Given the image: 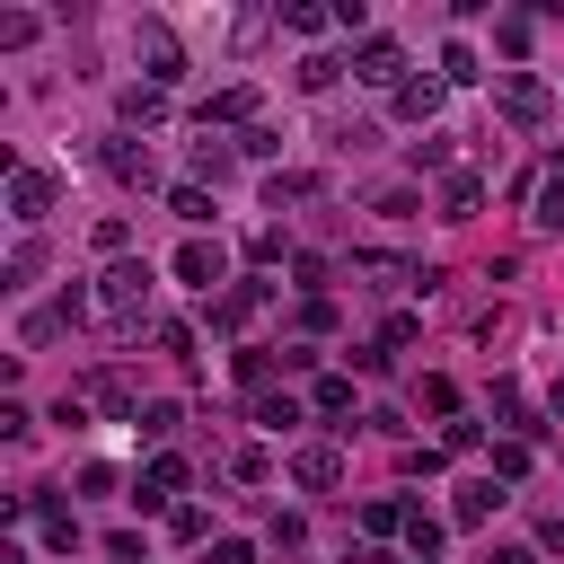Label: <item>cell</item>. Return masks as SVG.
<instances>
[{
  "instance_id": "6da1fadb",
  "label": "cell",
  "mask_w": 564,
  "mask_h": 564,
  "mask_svg": "<svg viewBox=\"0 0 564 564\" xmlns=\"http://www.w3.org/2000/svg\"><path fill=\"white\" fill-rule=\"evenodd\" d=\"M88 308L106 317V326H141V308H150V264H106L97 273V291H88Z\"/></svg>"
},
{
  "instance_id": "7a4b0ae2",
  "label": "cell",
  "mask_w": 564,
  "mask_h": 564,
  "mask_svg": "<svg viewBox=\"0 0 564 564\" xmlns=\"http://www.w3.org/2000/svg\"><path fill=\"white\" fill-rule=\"evenodd\" d=\"M494 106H502V123L538 132V123H546V79H538V70H494Z\"/></svg>"
},
{
  "instance_id": "3957f363",
  "label": "cell",
  "mask_w": 564,
  "mask_h": 564,
  "mask_svg": "<svg viewBox=\"0 0 564 564\" xmlns=\"http://www.w3.org/2000/svg\"><path fill=\"white\" fill-rule=\"evenodd\" d=\"M132 53L150 62V88H176V79H185V53H176V35H167L159 18H141V26H132Z\"/></svg>"
},
{
  "instance_id": "277c9868",
  "label": "cell",
  "mask_w": 564,
  "mask_h": 564,
  "mask_svg": "<svg viewBox=\"0 0 564 564\" xmlns=\"http://www.w3.org/2000/svg\"><path fill=\"white\" fill-rule=\"evenodd\" d=\"M352 79H370V88H388V97H397V79H405L397 35H361V44H352Z\"/></svg>"
},
{
  "instance_id": "5b68a950",
  "label": "cell",
  "mask_w": 564,
  "mask_h": 564,
  "mask_svg": "<svg viewBox=\"0 0 564 564\" xmlns=\"http://www.w3.org/2000/svg\"><path fill=\"white\" fill-rule=\"evenodd\" d=\"M97 159H106V176H115V185H159V159H150V141H132V132H115Z\"/></svg>"
},
{
  "instance_id": "8992f818",
  "label": "cell",
  "mask_w": 564,
  "mask_h": 564,
  "mask_svg": "<svg viewBox=\"0 0 564 564\" xmlns=\"http://www.w3.org/2000/svg\"><path fill=\"white\" fill-rule=\"evenodd\" d=\"M352 282H370V291H405V282H423V291H432V273L405 264V256H352Z\"/></svg>"
},
{
  "instance_id": "52a82bcc",
  "label": "cell",
  "mask_w": 564,
  "mask_h": 564,
  "mask_svg": "<svg viewBox=\"0 0 564 564\" xmlns=\"http://www.w3.org/2000/svg\"><path fill=\"white\" fill-rule=\"evenodd\" d=\"M264 300H273V282H229V291L212 300V326H220V335H238V326H247Z\"/></svg>"
},
{
  "instance_id": "ba28073f",
  "label": "cell",
  "mask_w": 564,
  "mask_h": 564,
  "mask_svg": "<svg viewBox=\"0 0 564 564\" xmlns=\"http://www.w3.org/2000/svg\"><path fill=\"white\" fill-rule=\"evenodd\" d=\"M9 212H18V220H44V212H53V176H44V167H9Z\"/></svg>"
},
{
  "instance_id": "9c48e42d",
  "label": "cell",
  "mask_w": 564,
  "mask_h": 564,
  "mask_svg": "<svg viewBox=\"0 0 564 564\" xmlns=\"http://www.w3.org/2000/svg\"><path fill=\"white\" fill-rule=\"evenodd\" d=\"M79 397H88V405H106V414H132V423H141V397H132V379H123V370H88V379H79Z\"/></svg>"
},
{
  "instance_id": "30bf717a",
  "label": "cell",
  "mask_w": 564,
  "mask_h": 564,
  "mask_svg": "<svg viewBox=\"0 0 564 564\" xmlns=\"http://www.w3.org/2000/svg\"><path fill=\"white\" fill-rule=\"evenodd\" d=\"M291 476H300L308 494H326V485H344V449H335V441H308V449L291 458Z\"/></svg>"
},
{
  "instance_id": "8fae6325",
  "label": "cell",
  "mask_w": 564,
  "mask_h": 564,
  "mask_svg": "<svg viewBox=\"0 0 564 564\" xmlns=\"http://www.w3.org/2000/svg\"><path fill=\"white\" fill-rule=\"evenodd\" d=\"M388 106H397V123H432V115H441V79H423V70H414V79H397V97H388Z\"/></svg>"
},
{
  "instance_id": "7c38bea8",
  "label": "cell",
  "mask_w": 564,
  "mask_h": 564,
  "mask_svg": "<svg viewBox=\"0 0 564 564\" xmlns=\"http://www.w3.org/2000/svg\"><path fill=\"white\" fill-rule=\"evenodd\" d=\"M185 476H194V467H185L176 449H159V458L141 467V494H132V502H167V494H185Z\"/></svg>"
},
{
  "instance_id": "4fadbf2b",
  "label": "cell",
  "mask_w": 564,
  "mask_h": 564,
  "mask_svg": "<svg viewBox=\"0 0 564 564\" xmlns=\"http://www.w3.org/2000/svg\"><path fill=\"white\" fill-rule=\"evenodd\" d=\"M494 414L511 423V441H538V432H546V423H538V405H529V397H520L511 379H494Z\"/></svg>"
},
{
  "instance_id": "5bb4252c",
  "label": "cell",
  "mask_w": 564,
  "mask_h": 564,
  "mask_svg": "<svg viewBox=\"0 0 564 564\" xmlns=\"http://www.w3.org/2000/svg\"><path fill=\"white\" fill-rule=\"evenodd\" d=\"M176 282H194V291H212V282H220V247H203V238H185V247H176Z\"/></svg>"
},
{
  "instance_id": "9a60e30c",
  "label": "cell",
  "mask_w": 564,
  "mask_h": 564,
  "mask_svg": "<svg viewBox=\"0 0 564 564\" xmlns=\"http://www.w3.org/2000/svg\"><path fill=\"white\" fill-rule=\"evenodd\" d=\"M26 511H35V520H44V546H62V555H70V546H79V520H70V511H62V502H53V494H26Z\"/></svg>"
},
{
  "instance_id": "2e32d148",
  "label": "cell",
  "mask_w": 564,
  "mask_h": 564,
  "mask_svg": "<svg viewBox=\"0 0 564 564\" xmlns=\"http://www.w3.org/2000/svg\"><path fill=\"white\" fill-rule=\"evenodd\" d=\"M476 203H485V176H467V167H458V176L441 185V220H476Z\"/></svg>"
},
{
  "instance_id": "e0dca14e",
  "label": "cell",
  "mask_w": 564,
  "mask_h": 564,
  "mask_svg": "<svg viewBox=\"0 0 564 564\" xmlns=\"http://www.w3.org/2000/svg\"><path fill=\"white\" fill-rule=\"evenodd\" d=\"M159 115H167V88L132 79V88H123V123H159Z\"/></svg>"
},
{
  "instance_id": "ac0fdd59",
  "label": "cell",
  "mask_w": 564,
  "mask_h": 564,
  "mask_svg": "<svg viewBox=\"0 0 564 564\" xmlns=\"http://www.w3.org/2000/svg\"><path fill=\"white\" fill-rule=\"evenodd\" d=\"M247 115H256V88H220V97L203 106V132H212V123H247Z\"/></svg>"
},
{
  "instance_id": "d6986e66",
  "label": "cell",
  "mask_w": 564,
  "mask_h": 564,
  "mask_svg": "<svg viewBox=\"0 0 564 564\" xmlns=\"http://www.w3.org/2000/svg\"><path fill=\"white\" fill-rule=\"evenodd\" d=\"M308 405H317L326 423H344V414H352V379H335V370H326V379L308 388Z\"/></svg>"
},
{
  "instance_id": "ffe728a7",
  "label": "cell",
  "mask_w": 564,
  "mask_h": 564,
  "mask_svg": "<svg viewBox=\"0 0 564 564\" xmlns=\"http://www.w3.org/2000/svg\"><path fill=\"white\" fill-rule=\"evenodd\" d=\"M538 229H564V159L538 176Z\"/></svg>"
},
{
  "instance_id": "44dd1931",
  "label": "cell",
  "mask_w": 564,
  "mask_h": 564,
  "mask_svg": "<svg viewBox=\"0 0 564 564\" xmlns=\"http://www.w3.org/2000/svg\"><path fill=\"white\" fill-rule=\"evenodd\" d=\"M529 35H538L529 9H502V18H494V44H502V53H529Z\"/></svg>"
},
{
  "instance_id": "7402d4cb",
  "label": "cell",
  "mask_w": 564,
  "mask_h": 564,
  "mask_svg": "<svg viewBox=\"0 0 564 564\" xmlns=\"http://www.w3.org/2000/svg\"><path fill=\"white\" fill-rule=\"evenodd\" d=\"M317 194H326L317 176H273V185H264V212H282V203H317Z\"/></svg>"
},
{
  "instance_id": "603a6c76",
  "label": "cell",
  "mask_w": 564,
  "mask_h": 564,
  "mask_svg": "<svg viewBox=\"0 0 564 564\" xmlns=\"http://www.w3.org/2000/svg\"><path fill=\"white\" fill-rule=\"evenodd\" d=\"M229 159H238V150H229V141H212V132H203V141H194V176H212V185H220V176H229Z\"/></svg>"
},
{
  "instance_id": "cb8c5ba5",
  "label": "cell",
  "mask_w": 564,
  "mask_h": 564,
  "mask_svg": "<svg viewBox=\"0 0 564 564\" xmlns=\"http://www.w3.org/2000/svg\"><path fill=\"white\" fill-rule=\"evenodd\" d=\"M167 212H176V220H194V229H203V220H212V194H203V185H167Z\"/></svg>"
},
{
  "instance_id": "d4e9b609",
  "label": "cell",
  "mask_w": 564,
  "mask_h": 564,
  "mask_svg": "<svg viewBox=\"0 0 564 564\" xmlns=\"http://www.w3.org/2000/svg\"><path fill=\"white\" fill-rule=\"evenodd\" d=\"M256 423H264V432H291V423H300V397H273V388H264V397H256Z\"/></svg>"
},
{
  "instance_id": "484cf974",
  "label": "cell",
  "mask_w": 564,
  "mask_h": 564,
  "mask_svg": "<svg viewBox=\"0 0 564 564\" xmlns=\"http://www.w3.org/2000/svg\"><path fill=\"white\" fill-rule=\"evenodd\" d=\"M494 502H502V494H494V476H485V485H458V529H476Z\"/></svg>"
},
{
  "instance_id": "4316f807",
  "label": "cell",
  "mask_w": 564,
  "mask_h": 564,
  "mask_svg": "<svg viewBox=\"0 0 564 564\" xmlns=\"http://www.w3.org/2000/svg\"><path fill=\"white\" fill-rule=\"evenodd\" d=\"M405 546H414V564H432V555H441V520L414 511V520H405Z\"/></svg>"
},
{
  "instance_id": "83f0119b",
  "label": "cell",
  "mask_w": 564,
  "mask_h": 564,
  "mask_svg": "<svg viewBox=\"0 0 564 564\" xmlns=\"http://www.w3.org/2000/svg\"><path fill=\"white\" fill-rule=\"evenodd\" d=\"M273 18H282L291 35H326V18H335V9H308V0H291V9H273Z\"/></svg>"
},
{
  "instance_id": "f1b7e54d",
  "label": "cell",
  "mask_w": 564,
  "mask_h": 564,
  "mask_svg": "<svg viewBox=\"0 0 564 564\" xmlns=\"http://www.w3.org/2000/svg\"><path fill=\"white\" fill-rule=\"evenodd\" d=\"M405 520H414V511H405V502H370V511H361V529H370V538H397V529H405Z\"/></svg>"
},
{
  "instance_id": "f546056e",
  "label": "cell",
  "mask_w": 564,
  "mask_h": 564,
  "mask_svg": "<svg viewBox=\"0 0 564 564\" xmlns=\"http://www.w3.org/2000/svg\"><path fill=\"white\" fill-rule=\"evenodd\" d=\"M335 70H344L335 53H308V62H300V88H335Z\"/></svg>"
},
{
  "instance_id": "4dcf8cb0",
  "label": "cell",
  "mask_w": 564,
  "mask_h": 564,
  "mask_svg": "<svg viewBox=\"0 0 564 564\" xmlns=\"http://www.w3.org/2000/svg\"><path fill=\"white\" fill-rule=\"evenodd\" d=\"M449 159H458L449 132H423V141H414V167H449Z\"/></svg>"
},
{
  "instance_id": "1f68e13d",
  "label": "cell",
  "mask_w": 564,
  "mask_h": 564,
  "mask_svg": "<svg viewBox=\"0 0 564 564\" xmlns=\"http://www.w3.org/2000/svg\"><path fill=\"white\" fill-rule=\"evenodd\" d=\"M494 476H529V441H494Z\"/></svg>"
},
{
  "instance_id": "d6a6232c",
  "label": "cell",
  "mask_w": 564,
  "mask_h": 564,
  "mask_svg": "<svg viewBox=\"0 0 564 564\" xmlns=\"http://www.w3.org/2000/svg\"><path fill=\"white\" fill-rule=\"evenodd\" d=\"M229 476H238V485H264V476H273V458H264V449H238V458H229Z\"/></svg>"
},
{
  "instance_id": "836d02e7",
  "label": "cell",
  "mask_w": 564,
  "mask_h": 564,
  "mask_svg": "<svg viewBox=\"0 0 564 564\" xmlns=\"http://www.w3.org/2000/svg\"><path fill=\"white\" fill-rule=\"evenodd\" d=\"M449 79H476V53H467V44H449V53H441V88H449Z\"/></svg>"
},
{
  "instance_id": "e575fe53",
  "label": "cell",
  "mask_w": 564,
  "mask_h": 564,
  "mask_svg": "<svg viewBox=\"0 0 564 564\" xmlns=\"http://www.w3.org/2000/svg\"><path fill=\"white\" fill-rule=\"evenodd\" d=\"M238 150H247V159H273V150H282V132H273V123H247V141H238Z\"/></svg>"
},
{
  "instance_id": "d590c367",
  "label": "cell",
  "mask_w": 564,
  "mask_h": 564,
  "mask_svg": "<svg viewBox=\"0 0 564 564\" xmlns=\"http://www.w3.org/2000/svg\"><path fill=\"white\" fill-rule=\"evenodd\" d=\"M123 247H132V229H123V220H97V256H115V264H123Z\"/></svg>"
},
{
  "instance_id": "8d00e7d4",
  "label": "cell",
  "mask_w": 564,
  "mask_h": 564,
  "mask_svg": "<svg viewBox=\"0 0 564 564\" xmlns=\"http://www.w3.org/2000/svg\"><path fill=\"white\" fill-rule=\"evenodd\" d=\"M291 282H300V291L317 300V282H326V256H291Z\"/></svg>"
},
{
  "instance_id": "74e56055",
  "label": "cell",
  "mask_w": 564,
  "mask_h": 564,
  "mask_svg": "<svg viewBox=\"0 0 564 564\" xmlns=\"http://www.w3.org/2000/svg\"><path fill=\"white\" fill-rule=\"evenodd\" d=\"M176 423H185V414H176V405H141V432H150V441H167V432H176Z\"/></svg>"
},
{
  "instance_id": "f35d334b",
  "label": "cell",
  "mask_w": 564,
  "mask_h": 564,
  "mask_svg": "<svg viewBox=\"0 0 564 564\" xmlns=\"http://www.w3.org/2000/svg\"><path fill=\"white\" fill-rule=\"evenodd\" d=\"M212 564H256V546H247V538H220V546H212Z\"/></svg>"
},
{
  "instance_id": "ab89813d",
  "label": "cell",
  "mask_w": 564,
  "mask_h": 564,
  "mask_svg": "<svg viewBox=\"0 0 564 564\" xmlns=\"http://www.w3.org/2000/svg\"><path fill=\"white\" fill-rule=\"evenodd\" d=\"M494 564H538V555L529 546H494Z\"/></svg>"
},
{
  "instance_id": "60d3db41",
  "label": "cell",
  "mask_w": 564,
  "mask_h": 564,
  "mask_svg": "<svg viewBox=\"0 0 564 564\" xmlns=\"http://www.w3.org/2000/svg\"><path fill=\"white\" fill-rule=\"evenodd\" d=\"M546 405H555V414H564V379H555V397H546Z\"/></svg>"
},
{
  "instance_id": "b9f144b4",
  "label": "cell",
  "mask_w": 564,
  "mask_h": 564,
  "mask_svg": "<svg viewBox=\"0 0 564 564\" xmlns=\"http://www.w3.org/2000/svg\"><path fill=\"white\" fill-rule=\"evenodd\" d=\"M432 564H441V555H432Z\"/></svg>"
}]
</instances>
